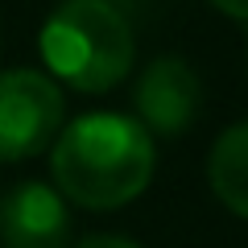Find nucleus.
<instances>
[{
    "mask_svg": "<svg viewBox=\"0 0 248 248\" xmlns=\"http://www.w3.org/2000/svg\"><path fill=\"white\" fill-rule=\"evenodd\" d=\"M153 137L137 116L87 112L54 137V190L87 211H116L145 195L153 178Z\"/></svg>",
    "mask_w": 248,
    "mask_h": 248,
    "instance_id": "f257e3e1",
    "label": "nucleus"
},
{
    "mask_svg": "<svg viewBox=\"0 0 248 248\" xmlns=\"http://www.w3.org/2000/svg\"><path fill=\"white\" fill-rule=\"evenodd\" d=\"M37 50L50 79L99 95L133 71L137 37L128 17L108 0H62L46 17Z\"/></svg>",
    "mask_w": 248,
    "mask_h": 248,
    "instance_id": "f03ea898",
    "label": "nucleus"
},
{
    "mask_svg": "<svg viewBox=\"0 0 248 248\" xmlns=\"http://www.w3.org/2000/svg\"><path fill=\"white\" fill-rule=\"evenodd\" d=\"M62 91L42 71H0V161H25L62 133Z\"/></svg>",
    "mask_w": 248,
    "mask_h": 248,
    "instance_id": "7ed1b4c3",
    "label": "nucleus"
},
{
    "mask_svg": "<svg viewBox=\"0 0 248 248\" xmlns=\"http://www.w3.org/2000/svg\"><path fill=\"white\" fill-rule=\"evenodd\" d=\"M137 120L145 133L157 137H182L195 124L199 108H203V83L190 71V62L178 54H161L137 79Z\"/></svg>",
    "mask_w": 248,
    "mask_h": 248,
    "instance_id": "20e7f679",
    "label": "nucleus"
},
{
    "mask_svg": "<svg viewBox=\"0 0 248 248\" xmlns=\"http://www.w3.org/2000/svg\"><path fill=\"white\" fill-rule=\"evenodd\" d=\"M4 248H66L71 207L50 182H17L0 199Z\"/></svg>",
    "mask_w": 248,
    "mask_h": 248,
    "instance_id": "39448f33",
    "label": "nucleus"
},
{
    "mask_svg": "<svg viewBox=\"0 0 248 248\" xmlns=\"http://www.w3.org/2000/svg\"><path fill=\"white\" fill-rule=\"evenodd\" d=\"M207 182H211L215 199H219L232 215L248 219V120L223 128L219 141L211 145Z\"/></svg>",
    "mask_w": 248,
    "mask_h": 248,
    "instance_id": "423d86ee",
    "label": "nucleus"
},
{
    "mask_svg": "<svg viewBox=\"0 0 248 248\" xmlns=\"http://www.w3.org/2000/svg\"><path fill=\"white\" fill-rule=\"evenodd\" d=\"M75 248H141V244H137V240H124V236H87Z\"/></svg>",
    "mask_w": 248,
    "mask_h": 248,
    "instance_id": "0eeeda50",
    "label": "nucleus"
},
{
    "mask_svg": "<svg viewBox=\"0 0 248 248\" xmlns=\"http://www.w3.org/2000/svg\"><path fill=\"white\" fill-rule=\"evenodd\" d=\"M207 4H215L219 13H228L236 21H248V0H207Z\"/></svg>",
    "mask_w": 248,
    "mask_h": 248,
    "instance_id": "6e6552de",
    "label": "nucleus"
}]
</instances>
